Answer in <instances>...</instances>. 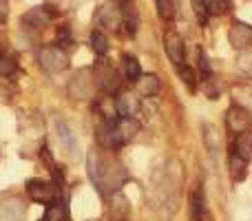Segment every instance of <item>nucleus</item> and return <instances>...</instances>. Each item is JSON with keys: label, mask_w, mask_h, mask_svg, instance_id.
<instances>
[{"label": "nucleus", "mask_w": 252, "mask_h": 221, "mask_svg": "<svg viewBox=\"0 0 252 221\" xmlns=\"http://www.w3.org/2000/svg\"><path fill=\"white\" fill-rule=\"evenodd\" d=\"M89 177L93 179L95 188L102 195H115L120 186L126 182V170L120 161L109 157L102 151H91L89 153Z\"/></svg>", "instance_id": "f257e3e1"}, {"label": "nucleus", "mask_w": 252, "mask_h": 221, "mask_svg": "<svg viewBox=\"0 0 252 221\" xmlns=\"http://www.w3.org/2000/svg\"><path fill=\"white\" fill-rule=\"evenodd\" d=\"M27 195H29L31 201L35 204H53L58 197V188L56 184L44 182V179H29L27 182Z\"/></svg>", "instance_id": "f03ea898"}, {"label": "nucleus", "mask_w": 252, "mask_h": 221, "mask_svg": "<svg viewBox=\"0 0 252 221\" xmlns=\"http://www.w3.org/2000/svg\"><path fill=\"white\" fill-rule=\"evenodd\" d=\"M40 66L47 73H60L69 66V56L62 51V47H47L40 51Z\"/></svg>", "instance_id": "7ed1b4c3"}, {"label": "nucleus", "mask_w": 252, "mask_h": 221, "mask_svg": "<svg viewBox=\"0 0 252 221\" xmlns=\"http://www.w3.org/2000/svg\"><path fill=\"white\" fill-rule=\"evenodd\" d=\"M95 87H100L106 93H115L120 89V73L113 64L106 60H100L95 64Z\"/></svg>", "instance_id": "20e7f679"}, {"label": "nucleus", "mask_w": 252, "mask_h": 221, "mask_svg": "<svg viewBox=\"0 0 252 221\" xmlns=\"http://www.w3.org/2000/svg\"><path fill=\"white\" fill-rule=\"evenodd\" d=\"M226 126L230 133L241 135V133H250L252 128V113L246 106H230L226 113Z\"/></svg>", "instance_id": "39448f33"}, {"label": "nucleus", "mask_w": 252, "mask_h": 221, "mask_svg": "<svg viewBox=\"0 0 252 221\" xmlns=\"http://www.w3.org/2000/svg\"><path fill=\"white\" fill-rule=\"evenodd\" d=\"M93 91H95V78H91V71L78 73L69 87V95L73 100H91Z\"/></svg>", "instance_id": "423d86ee"}, {"label": "nucleus", "mask_w": 252, "mask_h": 221, "mask_svg": "<svg viewBox=\"0 0 252 221\" xmlns=\"http://www.w3.org/2000/svg\"><path fill=\"white\" fill-rule=\"evenodd\" d=\"M228 40L235 49L244 51V49H250L252 47V27L246 25V22H235L228 31Z\"/></svg>", "instance_id": "0eeeda50"}, {"label": "nucleus", "mask_w": 252, "mask_h": 221, "mask_svg": "<svg viewBox=\"0 0 252 221\" xmlns=\"http://www.w3.org/2000/svg\"><path fill=\"white\" fill-rule=\"evenodd\" d=\"M164 49H166V56L170 58V62L179 69V66L184 64V40H182V35L175 33V31H168V33L164 35Z\"/></svg>", "instance_id": "6e6552de"}, {"label": "nucleus", "mask_w": 252, "mask_h": 221, "mask_svg": "<svg viewBox=\"0 0 252 221\" xmlns=\"http://www.w3.org/2000/svg\"><path fill=\"white\" fill-rule=\"evenodd\" d=\"M53 20V11L49 7H33L22 16V25L27 29H42Z\"/></svg>", "instance_id": "1a4fd4ad"}, {"label": "nucleus", "mask_w": 252, "mask_h": 221, "mask_svg": "<svg viewBox=\"0 0 252 221\" xmlns=\"http://www.w3.org/2000/svg\"><path fill=\"white\" fill-rule=\"evenodd\" d=\"M100 22L111 31H118L122 25V13H120V4L115 2H104L100 9Z\"/></svg>", "instance_id": "9d476101"}, {"label": "nucleus", "mask_w": 252, "mask_h": 221, "mask_svg": "<svg viewBox=\"0 0 252 221\" xmlns=\"http://www.w3.org/2000/svg\"><path fill=\"white\" fill-rule=\"evenodd\" d=\"M188 213H190V221H213L208 204H206V197L201 195V192H192L190 195Z\"/></svg>", "instance_id": "9b49d317"}, {"label": "nucleus", "mask_w": 252, "mask_h": 221, "mask_svg": "<svg viewBox=\"0 0 252 221\" xmlns=\"http://www.w3.org/2000/svg\"><path fill=\"white\" fill-rule=\"evenodd\" d=\"M120 13H122V22L126 25L128 33H137V27H139V13L137 7H135V0H120Z\"/></svg>", "instance_id": "f8f14e48"}, {"label": "nucleus", "mask_w": 252, "mask_h": 221, "mask_svg": "<svg viewBox=\"0 0 252 221\" xmlns=\"http://www.w3.org/2000/svg\"><path fill=\"white\" fill-rule=\"evenodd\" d=\"M201 137H204V146H206V151L210 153V157H217L219 151H221V133H219L213 124L206 122V124L201 126Z\"/></svg>", "instance_id": "ddd939ff"}, {"label": "nucleus", "mask_w": 252, "mask_h": 221, "mask_svg": "<svg viewBox=\"0 0 252 221\" xmlns=\"http://www.w3.org/2000/svg\"><path fill=\"white\" fill-rule=\"evenodd\" d=\"M25 219V204L18 199L0 201V221H22Z\"/></svg>", "instance_id": "4468645a"}, {"label": "nucleus", "mask_w": 252, "mask_h": 221, "mask_svg": "<svg viewBox=\"0 0 252 221\" xmlns=\"http://www.w3.org/2000/svg\"><path fill=\"white\" fill-rule=\"evenodd\" d=\"M159 89V80L157 75H151V73H142L137 80H135V91L139 93L142 97H153Z\"/></svg>", "instance_id": "2eb2a0df"}, {"label": "nucleus", "mask_w": 252, "mask_h": 221, "mask_svg": "<svg viewBox=\"0 0 252 221\" xmlns=\"http://www.w3.org/2000/svg\"><path fill=\"white\" fill-rule=\"evenodd\" d=\"M237 157H241L244 161H252V133H241L235 139V148H232Z\"/></svg>", "instance_id": "dca6fc26"}, {"label": "nucleus", "mask_w": 252, "mask_h": 221, "mask_svg": "<svg viewBox=\"0 0 252 221\" xmlns=\"http://www.w3.org/2000/svg\"><path fill=\"white\" fill-rule=\"evenodd\" d=\"M58 133H60V142H62V146L66 148L69 157L71 159H75V157H78V142H75L71 128L64 124V122H58Z\"/></svg>", "instance_id": "f3484780"}, {"label": "nucleus", "mask_w": 252, "mask_h": 221, "mask_svg": "<svg viewBox=\"0 0 252 221\" xmlns=\"http://www.w3.org/2000/svg\"><path fill=\"white\" fill-rule=\"evenodd\" d=\"M228 170H230L232 182H244L246 175H248V161H244L235 153H230V157H228Z\"/></svg>", "instance_id": "a211bd4d"}, {"label": "nucleus", "mask_w": 252, "mask_h": 221, "mask_svg": "<svg viewBox=\"0 0 252 221\" xmlns=\"http://www.w3.org/2000/svg\"><path fill=\"white\" fill-rule=\"evenodd\" d=\"M115 111L118 117H133V113L137 111V102L133 100V95H120L115 100Z\"/></svg>", "instance_id": "6ab92c4d"}, {"label": "nucleus", "mask_w": 252, "mask_h": 221, "mask_svg": "<svg viewBox=\"0 0 252 221\" xmlns=\"http://www.w3.org/2000/svg\"><path fill=\"white\" fill-rule=\"evenodd\" d=\"M42 221H66V208L62 201H53L47 206L44 210V219Z\"/></svg>", "instance_id": "aec40b11"}, {"label": "nucleus", "mask_w": 252, "mask_h": 221, "mask_svg": "<svg viewBox=\"0 0 252 221\" xmlns=\"http://www.w3.org/2000/svg\"><path fill=\"white\" fill-rule=\"evenodd\" d=\"M124 60V75H126V80H137L139 75H142V66H139V60L135 56H124L122 58Z\"/></svg>", "instance_id": "412c9836"}, {"label": "nucleus", "mask_w": 252, "mask_h": 221, "mask_svg": "<svg viewBox=\"0 0 252 221\" xmlns=\"http://www.w3.org/2000/svg\"><path fill=\"white\" fill-rule=\"evenodd\" d=\"M157 4V13H159L161 20L170 22L175 18V11H177V2L175 0H155Z\"/></svg>", "instance_id": "4be33fe9"}, {"label": "nucleus", "mask_w": 252, "mask_h": 221, "mask_svg": "<svg viewBox=\"0 0 252 221\" xmlns=\"http://www.w3.org/2000/svg\"><path fill=\"white\" fill-rule=\"evenodd\" d=\"M16 66H18L16 58L9 56L7 51L0 53V78H9V75H11L13 71H16Z\"/></svg>", "instance_id": "5701e85b"}, {"label": "nucleus", "mask_w": 252, "mask_h": 221, "mask_svg": "<svg viewBox=\"0 0 252 221\" xmlns=\"http://www.w3.org/2000/svg\"><path fill=\"white\" fill-rule=\"evenodd\" d=\"M91 44H93V51H95L97 56H106V53H109V40H106V35L102 33V31H93Z\"/></svg>", "instance_id": "b1692460"}, {"label": "nucleus", "mask_w": 252, "mask_h": 221, "mask_svg": "<svg viewBox=\"0 0 252 221\" xmlns=\"http://www.w3.org/2000/svg\"><path fill=\"white\" fill-rule=\"evenodd\" d=\"M179 75H182V80H184V84H186L190 91H195L197 89V73L190 69V66H179Z\"/></svg>", "instance_id": "393cba45"}, {"label": "nucleus", "mask_w": 252, "mask_h": 221, "mask_svg": "<svg viewBox=\"0 0 252 221\" xmlns=\"http://www.w3.org/2000/svg\"><path fill=\"white\" fill-rule=\"evenodd\" d=\"M213 0H192V7H195V13L197 18H199L201 25H206V20H208V7Z\"/></svg>", "instance_id": "a878e982"}, {"label": "nucleus", "mask_w": 252, "mask_h": 221, "mask_svg": "<svg viewBox=\"0 0 252 221\" xmlns=\"http://www.w3.org/2000/svg\"><path fill=\"white\" fill-rule=\"evenodd\" d=\"M228 11H230V0H213L208 7V13H215V16H221Z\"/></svg>", "instance_id": "bb28decb"}, {"label": "nucleus", "mask_w": 252, "mask_h": 221, "mask_svg": "<svg viewBox=\"0 0 252 221\" xmlns=\"http://www.w3.org/2000/svg\"><path fill=\"white\" fill-rule=\"evenodd\" d=\"M199 71L204 75H210V71H213V69H210V62H208V58H206L204 51H199Z\"/></svg>", "instance_id": "cd10ccee"}, {"label": "nucleus", "mask_w": 252, "mask_h": 221, "mask_svg": "<svg viewBox=\"0 0 252 221\" xmlns=\"http://www.w3.org/2000/svg\"><path fill=\"white\" fill-rule=\"evenodd\" d=\"M206 93H208L210 100H215V97L219 95V89L213 84V80H206Z\"/></svg>", "instance_id": "c85d7f7f"}, {"label": "nucleus", "mask_w": 252, "mask_h": 221, "mask_svg": "<svg viewBox=\"0 0 252 221\" xmlns=\"http://www.w3.org/2000/svg\"><path fill=\"white\" fill-rule=\"evenodd\" d=\"M9 16V0H0V22H4Z\"/></svg>", "instance_id": "c756f323"}]
</instances>
